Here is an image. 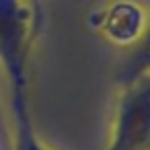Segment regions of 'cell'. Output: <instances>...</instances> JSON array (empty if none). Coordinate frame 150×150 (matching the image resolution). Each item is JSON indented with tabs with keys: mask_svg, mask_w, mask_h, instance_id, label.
Returning a JSON list of instances; mask_svg holds the SVG:
<instances>
[{
	"mask_svg": "<svg viewBox=\"0 0 150 150\" xmlns=\"http://www.w3.org/2000/svg\"><path fill=\"white\" fill-rule=\"evenodd\" d=\"M146 21L144 8L134 0H115L103 13L95 15V27L117 45H132L140 37Z\"/></svg>",
	"mask_w": 150,
	"mask_h": 150,
	"instance_id": "2",
	"label": "cell"
},
{
	"mask_svg": "<svg viewBox=\"0 0 150 150\" xmlns=\"http://www.w3.org/2000/svg\"><path fill=\"white\" fill-rule=\"evenodd\" d=\"M105 150H150V74L121 86Z\"/></svg>",
	"mask_w": 150,
	"mask_h": 150,
	"instance_id": "1",
	"label": "cell"
},
{
	"mask_svg": "<svg viewBox=\"0 0 150 150\" xmlns=\"http://www.w3.org/2000/svg\"><path fill=\"white\" fill-rule=\"evenodd\" d=\"M11 115H13L11 150H54L39 136L35 121H33V115H31V103L29 101H13Z\"/></svg>",
	"mask_w": 150,
	"mask_h": 150,
	"instance_id": "3",
	"label": "cell"
},
{
	"mask_svg": "<svg viewBox=\"0 0 150 150\" xmlns=\"http://www.w3.org/2000/svg\"><path fill=\"white\" fill-rule=\"evenodd\" d=\"M144 74H150V17L140 33V37L129 45L127 56L117 68V84L123 86Z\"/></svg>",
	"mask_w": 150,
	"mask_h": 150,
	"instance_id": "4",
	"label": "cell"
},
{
	"mask_svg": "<svg viewBox=\"0 0 150 150\" xmlns=\"http://www.w3.org/2000/svg\"><path fill=\"white\" fill-rule=\"evenodd\" d=\"M29 11H31V19H33V35L35 39L41 33L43 27V19H45V8H43V0H25Z\"/></svg>",
	"mask_w": 150,
	"mask_h": 150,
	"instance_id": "5",
	"label": "cell"
}]
</instances>
